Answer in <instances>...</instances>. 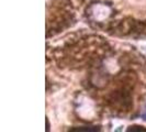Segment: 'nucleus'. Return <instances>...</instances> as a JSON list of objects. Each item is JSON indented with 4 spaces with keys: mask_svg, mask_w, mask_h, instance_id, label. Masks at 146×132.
I'll return each instance as SVG.
<instances>
[{
    "mask_svg": "<svg viewBox=\"0 0 146 132\" xmlns=\"http://www.w3.org/2000/svg\"><path fill=\"white\" fill-rule=\"evenodd\" d=\"M143 119H144V120H146V115H143Z\"/></svg>",
    "mask_w": 146,
    "mask_h": 132,
    "instance_id": "nucleus-1",
    "label": "nucleus"
}]
</instances>
